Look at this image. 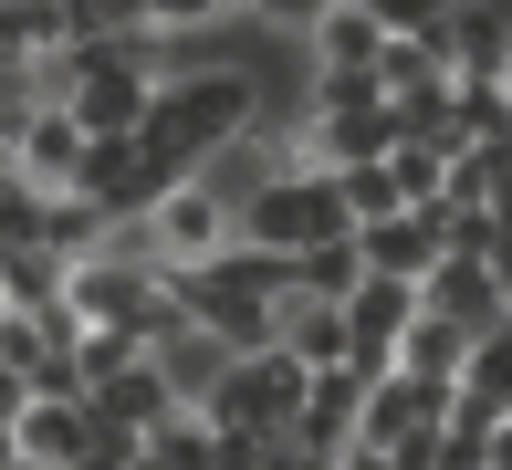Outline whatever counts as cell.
<instances>
[{
  "label": "cell",
  "mask_w": 512,
  "mask_h": 470,
  "mask_svg": "<svg viewBox=\"0 0 512 470\" xmlns=\"http://www.w3.org/2000/svg\"><path fill=\"white\" fill-rule=\"evenodd\" d=\"M241 126H262V74H251V63H178V74L147 94V115H136V136L168 147L178 168H199V157L230 147Z\"/></svg>",
  "instance_id": "6da1fadb"
},
{
  "label": "cell",
  "mask_w": 512,
  "mask_h": 470,
  "mask_svg": "<svg viewBox=\"0 0 512 470\" xmlns=\"http://www.w3.org/2000/svg\"><path fill=\"white\" fill-rule=\"evenodd\" d=\"M345 230H356V220H345V199H335V178H324V168H283V178H262L241 209H230V241L293 251V262H304V251H335Z\"/></svg>",
  "instance_id": "7a4b0ae2"
},
{
  "label": "cell",
  "mask_w": 512,
  "mask_h": 470,
  "mask_svg": "<svg viewBox=\"0 0 512 470\" xmlns=\"http://www.w3.org/2000/svg\"><path fill=\"white\" fill-rule=\"evenodd\" d=\"M304 376H314V366H293L283 345H262V356H230V366H220V387L199 397V418H209V429L283 439V429H293V408H304Z\"/></svg>",
  "instance_id": "3957f363"
},
{
  "label": "cell",
  "mask_w": 512,
  "mask_h": 470,
  "mask_svg": "<svg viewBox=\"0 0 512 470\" xmlns=\"http://www.w3.org/2000/svg\"><path fill=\"white\" fill-rule=\"evenodd\" d=\"M178 178H189V168H178L168 147H147V136H95V147H84V178H74V199H95L105 220H147V209L168 199Z\"/></svg>",
  "instance_id": "277c9868"
},
{
  "label": "cell",
  "mask_w": 512,
  "mask_h": 470,
  "mask_svg": "<svg viewBox=\"0 0 512 470\" xmlns=\"http://www.w3.org/2000/svg\"><path fill=\"white\" fill-rule=\"evenodd\" d=\"M460 387H429V376H366V408H356V450H398V439H429L439 418H450Z\"/></svg>",
  "instance_id": "5b68a950"
},
{
  "label": "cell",
  "mask_w": 512,
  "mask_h": 470,
  "mask_svg": "<svg viewBox=\"0 0 512 470\" xmlns=\"http://www.w3.org/2000/svg\"><path fill=\"white\" fill-rule=\"evenodd\" d=\"M418 314L460 324V335L481 345V335H492V324H512V293H502V282H492V272L471 262V251H439V262L418 272Z\"/></svg>",
  "instance_id": "8992f818"
},
{
  "label": "cell",
  "mask_w": 512,
  "mask_h": 470,
  "mask_svg": "<svg viewBox=\"0 0 512 470\" xmlns=\"http://www.w3.org/2000/svg\"><path fill=\"white\" fill-rule=\"evenodd\" d=\"M168 408H178V387L157 376V356H136V366H115V376L84 387V418H95V439H115V450H136Z\"/></svg>",
  "instance_id": "52a82bcc"
},
{
  "label": "cell",
  "mask_w": 512,
  "mask_h": 470,
  "mask_svg": "<svg viewBox=\"0 0 512 470\" xmlns=\"http://www.w3.org/2000/svg\"><path fill=\"white\" fill-rule=\"evenodd\" d=\"M84 147H95V136H84L63 105H32V115L11 126V178L42 188V199H63V188L84 178Z\"/></svg>",
  "instance_id": "ba28073f"
},
{
  "label": "cell",
  "mask_w": 512,
  "mask_h": 470,
  "mask_svg": "<svg viewBox=\"0 0 512 470\" xmlns=\"http://www.w3.org/2000/svg\"><path fill=\"white\" fill-rule=\"evenodd\" d=\"M356 408H366V376L356 366H314L304 376V408H293V429H283V450H304V460L356 450Z\"/></svg>",
  "instance_id": "9c48e42d"
},
{
  "label": "cell",
  "mask_w": 512,
  "mask_h": 470,
  "mask_svg": "<svg viewBox=\"0 0 512 470\" xmlns=\"http://www.w3.org/2000/svg\"><path fill=\"white\" fill-rule=\"evenodd\" d=\"M345 251H356V272L418 282L439 251H450V220H439V209H387V220H356V230H345Z\"/></svg>",
  "instance_id": "30bf717a"
},
{
  "label": "cell",
  "mask_w": 512,
  "mask_h": 470,
  "mask_svg": "<svg viewBox=\"0 0 512 470\" xmlns=\"http://www.w3.org/2000/svg\"><path fill=\"white\" fill-rule=\"evenodd\" d=\"M11 460H42V470H74L84 450H95V418H84V397H32V408L11 418Z\"/></svg>",
  "instance_id": "8fae6325"
},
{
  "label": "cell",
  "mask_w": 512,
  "mask_h": 470,
  "mask_svg": "<svg viewBox=\"0 0 512 470\" xmlns=\"http://www.w3.org/2000/svg\"><path fill=\"white\" fill-rule=\"evenodd\" d=\"M272 345H283L293 366H345V314L324 293H283L272 303Z\"/></svg>",
  "instance_id": "7c38bea8"
},
{
  "label": "cell",
  "mask_w": 512,
  "mask_h": 470,
  "mask_svg": "<svg viewBox=\"0 0 512 470\" xmlns=\"http://www.w3.org/2000/svg\"><path fill=\"white\" fill-rule=\"evenodd\" d=\"M304 42H314V74H377V53H387V32L356 11V0H335Z\"/></svg>",
  "instance_id": "4fadbf2b"
},
{
  "label": "cell",
  "mask_w": 512,
  "mask_h": 470,
  "mask_svg": "<svg viewBox=\"0 0 512 470\" xmlns=\"http://www.w3.org/2000/svg\"><path fill=\"white\" fill-rule=\"evenodd\" d=\"M460 366H471V335H460V324L418 314L408 335H398V376H429V387H460Z\"/></svg>",
  "instance_id": "5bb4252c"
},
{
  "label": "cell",
  "mask_w": 512,
  "mask_h": 470,
  "mask_svg": "<svg viewBox=\"0 0 512 470\" xmlns=\"http://www.w3.org/2000/svg\"><path fill=\"white\" fill-rule=\"evenodd\" d=\"M105 241H115V220L95 199H74V188L42 199V251H53V262H84V251H105Z\"/></svg>",
  "instance_id": "9a60e30c"
},
{
  "label": "cell",
  "mask_w": 512,
  "mask_h": 470,
  "mask_svg": "<svg viewBox=\"0 0 512 470\" xmlns=\"http://www.w3.org/2000/svg\"><path fill=\"white\" fill-rule=\"evenodd\" d=\"M53 303H63L53 251H0V314H53Z\"/></svg>",
  "instance_id": "2e32d148"
},
{
  "label": "cell",
  "mask_w": 512,
  "mask_h": 470,
  "mask_svg": "<svg viewBox=\"0 0 512 470\" xmlns=\"http://www.w3.org/2000/svg\"><path fill=\"white\" fill-rule=\"evenodd\" d=\"M460 397H481L492 418H512V324H492V335L471 345V366H460Z\"/></svg>",
  "instance_id": "e0dca14e"
},
{
  "label": "cell",
  "mask_w": 512,
  "mask_h": 470,
  "mask_svg": "<svg viewBox=\"0 0 512 470\" xmlns=\"http://www.w3.org/2000/svg\"><path fill=\"white\" fill-rule=\"evenodd\" d=\"M63 356H74V387H95V376L136 366V356H147V345H136L126 324H74V335H63Z\"/></svg>",
  "instance_id": "ac0fdd59"
},
{
  "label": "cell",
  "mask_w": 512,
  "mask_h": 470,
  "mask_svg": "<svg viewBox=\"0 0 512 470\" xmlns=\"http://www.w3.org/2000/svg\"><path fill=\"white\" fill-rule=\"evenodd\" d=\"M335 199H345V220H387V209H408V199H398V178H387V157H356V168H335Z\"/></svg>",
  "instance_id": "d6986e66"
},
{
  "label": "cell",
  "mask_w": 512,
  "mask_h": 470,
  "mask_svg": "<svg viewBox=\"0 0 512 470\" xmlns=\"http://www.w3.org/2000/svg\"><path fill=\"white\" fill-rule=\"evenodd\" d=\"M356 105H387V94H377V74H314L293 126H314V115H356Z\"/></svg>",
  "instance_id": "ffe728a7"
},
{
  "label": "cell",
  "mask_w": 512,
  "mask_h": 470,
  "mask_svg": "<svg viewBox=\"0 0 512 470\" xmlns=\"http://www.w3.org/2000/svg\"><path fill=\"white\" fill-rule=\"evenodd\" d=\"M387 178H398V199H408V209H429V199H439V178H450V147H387Z\"/></svg>",
  "instance_id": "44dd1931"
},
{
  "label": "cell",
  "mask_w": 512,
  "mask_h": 470,
  "mask_svg": "<svg viewBox=\"0 0 512 470\" xmlns=\"http://www.w3.org/2000/svg\"><path fill=\"white\" fill-rule=\"evenodd\" d=\"M241 0H136V21L147 32H168V42H189V32H209V21H230Z\"/></svg>",
  "instance_id": "7402d4cb"
},
{
  "label": "cell",
  "mask_w": 512,
  "mask_h": 470,
  "mask_svg": "<svg viewBox=\"0 0 512 470\" xmlns=\"http://www.w3.org/2000/svg\"><path fill=\"white\" fill-rule=\"evenodd\" d=\"M0 251H42V188L0 178Z\"/></svg>",
  "instance_id": "603a6c76"
},
{
  "label": "cell",
  "mask_w": 512,
  "mask_h": 470,
  "mask_svg": "<svg viewBox=\"0 0 512 470\" xmlns=\"http://www.w3.org/2000/svg\"><path fill=\"white\" fill-rule=\"evenodd\" d=\"M345 282H356V251H345V241H335V251H304V293H324V303H335Z\"/></svg>",
  "instance_id": "cb8c5ba5"
},
{
  "label": "cell",
  "mask_w": 512,
  "mask_h": 470,
  "mask_svg": "<svg viewBox=\"0 0 512 470\" xmlns=\"http://www.w3.org/2000/svg\"><path fill=\"white\" fill-rule=\"evenodd\" d=\"M241 11H251V21H272V32H314L335 0H241Z\"/></svg>",
  "instance_id": "d4e9b609"
},
{
  "label": "cell",
  "mask_w": 512,
  "mask_h": 470,
  "mask_svg": "<svg viewBox=\"0 0 512 470\" xmlns=\"http://www.w3.org/2000/svg\"><path fill=\"white\" fill-rule=\"evenodd\" d=\"M21 408H32V376H21L11 356H0V429H11V418H21Z\"/></svg>",
  "instance_id": "484cf974"
},
{
  "label": "cell",
  "mask_w": 512,
  "mask_h": 470,
  "mask_svg": "<svg viewBox=\"0 0 512 470\" xmlns=\"http://www.w3.org/2000/svg\"><path fill=\"white\" fill-rule=\"evenodd\" d=\"M481 157H492V188L512 199V126H492V136H481Z\"/></svg>",
  "instance_id": "4316f807"
},
{
  "label": "cell",
  "mask_w": 512,
  "mask_h": 470,
  "mask_svg": "<svg viewBox=\"0 0 512 470\" xmlns=\"http://www.w3.org/2000/svg\"><path fill=\"white\" fill-rule=\"evenodd\" d=\"M481 470H512V418H492V450H481Z\"/></svg>",
  "instance_id": "83f0119b"
},
{
  "label": "cell",
  "mask_w": 512,
  "mask_h": 470,
  "mask_svg": "<svg viewBox=\"0 0 512 470\" xmlns=\"http://www.w3.org/2000/svg\"><path fill=\"white\" fill-rule=\"evenodd\" d=\"M324 470H398V460H387V450H335Z\"/></svg>",
  "instance_id": "f1b7e54d"
},
{
  "label": "cell",
  "mask_w": 512,
  "mask_h": 470,
  "mask_svg": "<svg viewBox=\"0 0 512 470\" xmlns=\"http://www.w3.org/2000/svg\"><path fill=\"white\" fill-rule=\"evenodd\" d=\"M492 42H502V74H512V0H492Z\"/></svg>",
  "instance_id": "f546056e"
},
{
  "label": "cell",
  "mask_w": 512,
  "mask_h": 470,
  "mask_svg": "<svg viewBox=\"0 0 512 470\" xmlns=\"http://www.w3.org/2000/svg\"><path fill=\"white\" fill-rule=\"evenodd\" d=\"M74 470H126V450H115V439H95V450H84Z\"/></svg>",
  "instance_id": "4dcf8cb0"
},
{
  "label": "cell",
  "mask_w": 512,
  "mask_h": 470,
  "mask_svg": "<svg viewBox=\"0 0 512 470\" xmlns=\"http://www.w3.org/2000/svg\"><path fill=\"white\" fill-rule=\"evenodd\" d=\"M126 470H168V460H157V450H147V439H136V450H126Z\"/></svg>",
  "instance_id": "1f68e13d"
},
{
  "label": "cell",
  "mask_w": 512,
  "mask_h": 470,
  "mask_svg": "<svg viewBox=\"0 0 512 470\" xmlns=\"http://www.w3.org/2000/svg\"><path fill=\"white\" fill-rule=\"evenodd\" d=\"M0 470H42V460H0Z\"/></svg>",
  "instance_id": "d6a6232c"
},
{
  "label": "cell",
  "mask_w": 512,
  "mask_h": 470,
  "mask_svg": "<svg viewBox=\"0 0 512 470\" xmlns=\"http://www.w3.org/2000/svg\"><path fill=\"white\" fill-rule=\"evenodd\" d=\"M460 11H481V0H460Z\"/></svg>",
  "instance_id": "836d02e7"
},
{
  "label": "cell",
  "mask_w": 512,
  "mask_h": 470,
  "mask_svg": "<svg viewBox=\"0 0 512 470\" xmlns=\"http://www.w3.org/2000/svg\"><path fill=\"white\" fill-rule=\"evenodd\" d=\"M0 324H11V314H0Z\"/></svg>",
  "instance_id": "e575fe53"
}]
</instances>
